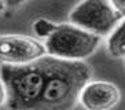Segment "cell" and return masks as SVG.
Instances as JSON below:
<instances>
[{
	"label": "cell",
	"instance_id": "cell-1",
	"mask_svg": "<svg viewBox=\"0 0 125 110\" xmlns=\"http://www.w3.org/2000/svg\"><path fill=\"white\" fill-rule=\"evenodd\" d=\"M92 69L84 61L47 55V78L33 110H72L91 81Z\"/></svg>",
	"mask_w": 125,
	"mask_h": 110
},
{
	"label": "cell",
	"instance_id": "cell-2",
	"mask_svg": "<svg viewBox=\"0 0 125 110\" xmlns=\"http://www.w3.org/2000/svg\"><path fill=\"white\" fill-rule=\"evenodd\" d=\"M0 78L7 91L8 110H33L47 78V55L26 65H3Z\"/></svg>",
	"mask_w": 125,
	"mask_h": 110
},
{
	"label": "cell",
	"instance_id": "cell-3",
	"mask_svg": "<svg viewBox=\"0 0 125 110\" xmlns=\"http://www.w3.org/2000/svg\"><path fill=\"white\" fill-rule=\"evenodd\" d=\"M102 36L85 30L74 23L58 25L54 33L45 39L47 52L52 56L72 61L88 58L99 47Z\"/></svg>",
	"mask_w": 125,
	"mask_h": 110
},
{
	"label": "cell",
	"instance_id": "cell-4",
	"mask_svg": "<svg viewBox=\"0 0 125 110\" xmlns=\"http://www.w3.org/2000/svg\"><path fill=\"white\" fill-rule=\"evenodd\" d=\"M121 14L113 7L110 0H83L70 12L72 23L99 36L110 34L118 25Z\"/></svg>",
	"mask_w": 125,
	"mask_h": 110
},
{
	"label": "cell",
	"instance_id": "cell-5",
	"mask_svg": "<svg viewBox=\"0 0 125 110\" xmlns=\"http://www.w3.org/2000/svg\"><path fill=\"white\" fill-rule=\"evenodd\" d=\"M45 44L22 34L0 36V62L3 65H26L45 56Z\"/></svg>",
	"mask_w": 125,
	"mask_h": 110
},
{
	"label": "cell",
	"instance_id": "cell-6",
	"mask_svg": "<svg viewBox=\"0 0 125 110\" xmlns=\"http://www.w3.org/2000/svg\"><path fill=\"white\" fill-rule=\"evenodd\" d=\"M121 99L120 89L110 81H89L81 91L80 103L87 110H110Z\"/></svg>",
	"mask_w": 125,
	"mask_h": 110
},
{
	"label": "cell",
	"instance_id": "cell-7",
	"mask_svg": "<svg viewBox=\"0 0 125 110\" xmlns=\"http://www.w3.org/2000/svg\"><path fill=\"white\" fill-rule=\"evenodd\" d=\"M107 51L113 58H125V17L109 34Z\"/></svg>",
	"mask_w": 125,
	"mask_h": 110
},
{
	"label": "cell",
	"instance_id": "cell-8",
	"mask_svg": "<svg viewBox=\"0 0 125 110\" xmlns=\"http://www.w3.org/2000/svg\"><path fill=\"white\" fill-rule=\"evenodd\" d=\"M56 28H58L56 23L48 21V19H45V18L36 19V21L33 22V26H32L33 32L36 33L39 37H41V39H48V37L54 33V30H55Z\"/></svg>",
	"mask_w": 125,
	"mask_h": 110
},
{
	"label": "cell",
	"instance_id": "cell-9",
	"mask_svg": "<svg viewBox=\"0 0 125 110\" xmlns=\"http://www.w3.org/2000/svg\"><path fill=\"white\" fill-rule=\"evenodd\" d=\"M110 3L121 14V17H125V0H110Z\"/></svg>",
	"mask_w": 125,
	"mask_h": 110
},
{
	"label": "cell",
	"instance_id": "cell-10",
	"mask_svg": "<svg viewBox=\"0 0 125 110\" xmlns=\"http://www.w3.org/2000/svg\"><path fill=\"white\" fill-rule=\"evenodd\" d=\"M7 100V91H6V85H4L3 80L0 78V106Z\"/></svg>",
	"mask_w": 125,
	"mask_h": 110
},
{
	"label": "cell",
	"instance_id": "cell-11",
	"mask_svg": "<svg viewBox=\"0 0 125 110\" xmlns=\"http://www.w3.org/2000/svg\"><path fill=\"white\" fill-rule=\"evenodd\" d=\"M6 6H8V7H17V6H19V4L25 3L26 0H1Z\"/></svg>",
	"mask_w": 125,
	"mask_h": 110
},
{
	"label": "cell",
	"instance_id": "cell-12",
	"mask_svg": "<svg viewBox=\"0 0 125 110\" xmlns=\"http://www.w3.org/2000/svg\"><path fill=\"white\" fill-rule=\"evenodd\" d=\"M4 7H6V4H4L3 1H1V0H0V12H1V11L4 10Z\"/></svg>",
	"mask_w": 125,
	"mask_h": 110
}]
</instances>
